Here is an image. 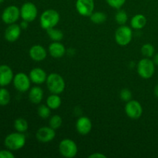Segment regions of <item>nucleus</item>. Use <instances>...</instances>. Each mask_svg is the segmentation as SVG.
I'll list each match as a JSON object with an SVG mask.
<instances>
[{
    "mask_svg": "<svg viewBox=\"0 0 158 158\" xmlns=\"http://www.w3.org/2000/svg\"><path fill=\"white\" fill-rule=\"evenodd\" d=\"M60 16L55 9H46L41 14L40 18V26L45 30L56 27L59 23Z\"/></svg>",
    "mask_w": 158,
    "mask_h": 158,
    "instance_id": "1",
    "label": "nucleus"
},
{
    "mask_svg": "<svg viewBox=\"0 0 158 158\" xmlns=\"http://www.w3.org/2000/svg\"><path fill=\"white\" fill-rule=\"evenodd\" d=\"M26 136L20 132L9 134L5 138L4 143L7 149L10 151H18L22 149L26 144Z\"/></svg>",
    "mask_w": 158,
    "mask_h": 158,
    "instance_id": "2",
    "label": "nucleus"
},
{
    "mask_svg": "<svg viewBox=\"0 0 158 158\" xmlns=\"http://www.w3.org/2000/svg\"><path fill=\"white\" fill-rule=\"evenodd\" d=\"M46 86L51 94H60L64 91L66 84L63 77L58 73H50L47 76L46 79Z\"/></svg>",
    "mask_w": 158,
    "mask_h": 158,
    "instance_id": "3",
    "label": "nucleus"
},
{
    "mask_svg": "<svg viewBox=\"0 0 158 158\" xmlns=\"http://www.w3.org/2000/svg\"><path fill=\"white\" fill-rule=\"evenodd\" d=\"M155 72V64L154 61L148 58L142 59L137 64V73L143 79H150Z\"/></svg>",
    "mask_w": 158,
    "mask_h": 158,
    "instance_id": "4",
    "label": "nucleus"
},
{
    "mask_svg": "<svg viewBox=\"0 0 158 158\" xmlns=\"http://www.w3.org/2000/svg\"><path fill=\"white\" fill-rule=\"evenodd\" d=\"M59 151L63 157L73 158L76 157L78 152V148L75 142L69 138L63 139L59 145Z\"/></svg>",
    "mask_w": 158,
    "mask_h": 158,
    "instance_id": "5",
    "label": "nucleus"
},
{
    "mask_svg": "<svg viewBox=\"0 0 158 158\" xmlns=\"http://www.w3.org/2000/svg\"><path fill=\"white\" fill-rule=\"evenodd\" d=\"M133 38L132 29L127 26L122 25L115 32V41L122 46H127L131 42Z\"/></svg>",
    "mask_w": 158,
    "mask_h": 158,
    "instance_id": "6",
    "label": "nucleus"
},
{
    "mask_svg": "<svg viewBox=\"0 0 158 158\" xmlns=\"http://www.w3.org/2000/svg\"><path fill=\"white\" fill-rule=\"evenodd\" d=\"M38 15V10L35 4L30 2H25L20 9V16L23 20L29 23L34 21Z\"/></svg>",
    "mask_w": 158,
    "mask_h": 158,
    "instance_id": "7",
    "label": "nucleus"
},
{
    "mask_svg": "<svg viewBox=\"0 0 158 158\" xmlns=\"http://www.w3.org/2000/svg\"><path fill=\"white\" fill-rule=\"evenodd\" d=\"M12 82L15 89L21 93H25L30 89L31 80L24 73H19L15 75Z\"/></svg>",
    "mask_w": 158,
    "mask_h": 158,
    "instance_id": "8",
    "label": "nucleus"
},
{
    "mask_svg": "<svg viewBox=\"0 0 158 158\" xmlns=\"http://www.w3.org/2000/svg\"><path fill=\"white\" fill-rule=\"evenodd\" d=\"M19 17L20 9L15 6H9L6 7L2 14V19L8 25L15 23Z\"/></svg>",
    "mask_w": 158,
    "mask_h": 158,
    "instance_id": "9",
    "label": "nucleus"
},
{
    "mask_svg": "<svg viewBox=\"0 0 158 158\" xmlns=\"http://www.w3.org/2000/svg\"><path fill=\"white\" fill-rule=\"evenodd\" d=\"M125 113L128 117L131 119H138L143 114V107L137 100H132L127 102L125 106Z\"/></svg>",
    "mask_w": 158,
    "mask_h": 158,
    "instance_id": "10",
    "label": "nucleus"
},
{
    "mask_svg": "<svg viewBox=\"0 0 158 158\" xmlns=\"http://www.w3.org/2000/svg\"><path fill=\"white\" fill-rule=\"evenodd\" d=\"M94 0H77L76 9L80 15L83 16H89L94 12Z\"/></svg>",
    "mask_w": 158,
    "mask_h": 158,
    "instance_id": "11",
    "label": "nucleus"
},
{
    "mask_svg": "<svg viewBox=\"0 0 158 158\" xmlns=\"http://www.w3.org/2000/svg\"><path fill=\"white\" fill-rule=\"evenodd\" d=\"M35 137L41 143H49L55 138L56 131L50 127H43L37 131Z\"/></svg>",
    "mask_w": 158,
    "mask_h": 158,
    "instance_id": "12",
    "label": "nucleus"
},
{
    "mask_svg": "<svg viewBox=\"0 0 158 158\" xmlns=\"http://www.w3.org/2000/svg\"><path fill=\"white\" fill-rule=\"evenodd\" d=\"M12 69L8 65H0V86H6L13 80Z\"/></svg>",
    "mask_w": 158,
    "mask_h": 158,
    "instance_id": "13",
    "label": "nucleus"
},
{
    "mask_svg": "<svg viewBox=\"0 0 158 158\" xmlns=\"http://www.w3.org/2000/svg\"><path fill=\"white\" fill-rule=\"evenodd\" d=\"M21 27L19 25L12 23L9 25L5 31V39L9 43H14L21 35Z\"/></svg>",
    "mask_w": 158,
    "mask_h": 158,
    "instance_id": "14",
    "label": "nucleus"
},
{
    "mask_svg": "<svg viewBox=\"0 0 158 158\" xmlns=\"http://www.w3.org/2000/svg\"><path fill=\"white\" fill-rule=\"evenodd\" d=\"M76 128L80 135H87L92 130V122L87 117H81L77 120Z\"/></svg>",
    "mask_w": 158,
    "mask_h": 158,
    "instance_id": "15",
    "label": "nucleus"
},
{
    "mask_svg": "<svg viewBox=\"0 0 158 158\" xmlns=\"http://www.w3.org/2000/svg\"><path fill=\"white\" fill-rule=\"evenodd\" d=\"M29 56L35 62H41L47 56L46 49L41 45H34L29 49Z\"/></svg>",
    "mask_w": 158,
    "mask_h": 158,
    "instance_id": "16",
    "label": "nucleus"
},
{
    "mask_svg": "<svg viewBox=\"0 0 158 158\" xmlns=\"http://www.w3.org/2000/svg\"><path fill=\"white\" fill-rule=\"evenodd\" d=\"M29 77L30 78L31 82L38 85H40L44 83V82H46V79H47L46 71L39 67L32 69L29 72Z\"/></svg>",
    "mask_w": 158,
    "mask_h": 158,
    "instance_id": "17",
    "label": "nucleus"
},
{
    "mask_svg": "<svg viewBox=\"0 0 158 158\" xmlns=\"http://www.w3.org/2000/svg\"><path fill=\"white\" fill-rule=\"evenodd\" d=\"M49 52L53 58H61L66 53V48L60 42L53 41L49 46Z\"/></svg>",
    "mask_w": 158,
    "mask_h": 158,
    "instance_id": "18",
    "label": "nucleus"
},
{
    "mask_svg": "<svg viewBox=\"0 0 158 158\" xmlns=\"http://www.w3.org/2000/svg\"><path fill=\"white\" fill-rule=\"evenodd\" d=\"M43 90L40 86H33L31 88L29 93V99L31 103L34 104H39L43 99Z\"/></svg>",
    "mask_w": 158,
    "mask_h": 158,
    "instance_id": "19",
    "label": "nucleus"
},
{
    "mask_svg": "<svg viewBox=\"0 0 158 158\" xmlns=\"http://www.w3.org/2000/svg\"><path fill=\"white\" fill-rule=\"evenodd\" d=\"M147 18L143 14H137L134 15L131 20V27L135 29H141L146 26Z\"/></svg>",
    "mask_w": 158,
    "mask_h": 158,
    "instance_id": "20",
    "label": "nucleus"
},
{
    "mask_svg": "<svg viewBox=\"0 0 158 158\" xmlns=\"http://www.w3.org/2000/svg\"><path fill=\"white\" fill-rule=\"evenodd\" d=\"M62 100L59 94H52L50 96L47 97L46 99V105L50 108L51 110H56L61 106Z\"/></svg>",
    "mask_w": 158,
    "mask_h": 158,
    "instance_id": "21",
    "label": "nucleus"
},
{
    "mask_svg": "<svg viewBox=\"0 0 158 158\" xmlns=\"http://www.w3.org/2000/svg\"><path fill=\"white\" fill-rule=\"evenodd\" d=\"M89 18L90 20L92 21V23H94V24H103V23H105L106 20V15L104 12H93L90 15H89Z\"/></svg>",
    "mask_w": 158,
    "mask_h": 158,
    "instance_id": "22",
    "label": "nucleus"
},
{
    "mask_svg": "<svg viewBox=\"0 0 158 158\" xmlns=\"http://www.w3.org/2000/svg\"><path fill=\"white\" fill-rule=\"evenodd\" d=\"M47 35L52 41L60 42L63 40V32L60 29H55V27L46 30Z\"/></svg>",
    "mask_w": 158,
    "mask_h": 158,
    "instance_id": "23",
    "label": "nucleus"
},
{
    "mask_svg": "<svg viewBox=\"0 0 158 158\" xmlns=\"http://www.w3.org/2000/svg\"><path fill=\"white\" fill-rule=\"evenodd\" d=\"M14 127L15 131L20 133H25L28 130V122L24 118H18L14 122Z\"/></svg>",
    "mask_w": 158,
    "mask_h": 158,
    "instance_id": "24",
    "label": "nucleus"
},
{
    "mask_svg": "<svg viewBox=\"0 0 158 158\" xmlns=\"http://www.w3.org/2000/svg\"><path fill=\"white\" fill-rule=\"evenodd\" d=\"M11 100L10 93L6 88H0V106H6Z\"/></svg>",
    "mask_w": 158,
    "mask_h": 158,
    "instance_id": "25",
    "label": "nucleus"
},
{
    "mask_svg": "<svg viewBox=\"0 0 158 158\" xmlns=\"http://www.w3.org/2000/svg\"><path fill=\"white\" fill-rule=\"evenodd\" d=\"M154 46L151 43H146L141 47V53L147 58L152 57L154 54Z\"/></svg>",
    "mask_w": 158,
    "mask_h": 158,
    "instance_id": "26",
    "label": "nucleus"
},
{
    "mask_svg": "<svg viewBox=\"0 0 158 158\" xmlns=\"http://www.w3.org/2000/svg\"><path fill=\"white\" fill-rule=\"evenodd\" d=\"M38 115L39 117L43 119H47L51 114V109L47 105L42 104L38 107Z\"/></svg>",
    "mask_w": 158,
    "mask_h": 158,
    "instance_id": "27",
    "label": "nucleus"
},
{
    "mask_svg": "<svg viewBox=\"0 0 158 158\" xmlns=\"http://www.w3.org/2000/svg\"><path fill=\"white\" fill-rule=\"evenodd\" d=\"M115 20L119 25H125L128 20V15L124 10H119L115 15Z\"/></svg>",
    "mask_w": 158,
    "mask_h": 158,
    "instance_id": "28",
    "label": "nucleus"
},
{
    "mask_svg": "<svg viewBox=\"0 0 158 158\" xmlns=\"http://www.w3.org/2000/svg\"><path fill=\"white\" fill-rule=\"evenodd\" d=\"M62 123H63V119L59 115H53L49 120V127L55 131L62 126Z\"/></svg>",
    "mask_w": 158,
    "mask_h": 158,
    "instance_id": "29",
    "label": "nucleus"
},
{
    "mask_svg": "<svg viewBox=\"0 0 158 158\" xmlns=\"http://www.w3.org/2000/svg\"><path fill=\"white\" fill-rule=\"evenodd\" d=\"M106 1L110 7L119 9L125 4L127 0H106Z\"/></svg>",
    "mask_w": 158,
    "mask_h": 158,
    "instance_id": "30",
    "label": "nucleus"
},
{
    "mask_svg": "<svg viewBox=\"0 0 158 158\" xmlns=\"http://www.w3.org/2000/svg\"><path fill=\"white\" fill-rule=\"evenodd\" d=\"M120 97L122 100L125 102H128L132 98V93H131V91L129 89L125 88V89H123L120 91Z\"/></svg>",
    "mask_w": 158,
    "mask_h": 158,
    "instance_id": "31",
    "label": "nucleus"
},
{
    "mask_svg": "<svg viewBox=\"0 0 158 158\" xmlns=\"http://www.w3.org/2000/svg\"><path fill=\"white\" fill-rule=\"evenodd\" d=\"M0 158H15V155L11 152L10 150H1Z\"/></svg>",
    "mask_w": 158,
    "mask_h": 158,
    "instance_id": "32",
    "label": "nucleus"
},
{
    "mask_svg": "<svg viewBox=\"0 0 158 158\" xmlns=\"http://www.w3.org/2000/svg\"><path fill=\"white\" fill-rule=\"evenodd\" d=\"M89 158H106V156L104 154H102L100 152H95L94 154H90L89 156Z\"/></svg>",
    "mask_w": 158,
    "mask_h": 158,
    "instance_id": "33",
    "label": "nucleus"
},
{
    "mask_svg": "<svg viewBox=\"0 0 158 158\" xmlns=\"http://www.w3.org/2000/svg\"><path fill=\"white\" fill-rule=\"evenodd\" d=\"M19 26H20V27H21V29H26L28 28V26H29V22L23 20V21L22 22L21 24H20Z\"/></svg>",
    "mask_w": 158,
    "mask_h": 158,
    "instance_id": "34",
    "label": "nucleus"
},
{
    "mask_svg": "<svg viewBox=\"0 0 158 158\" xmlns=\"http://www.w3.org/2000/svg\"><path fill=\"white\" fill-rule=\"evenodd\" d=\"M153 61H154V64L157 65V66H158V53L155 54V55H154V60H153Z\"/></svg>",
    "mask_w": 158,
    "mask_h": 158,
    "instance_id": "35",
    "label": "nucleus"
},
{
    "mask_svg": "<svg viewBox=\"0 0 158 158\" xmlns=\"http://www.w3.org/2000/svg\"><path fill=\"white\" fill-rule=\"evenodd\" d=\"M154 94H155L156 97L158 98V84L154 87Z\"/></svg>",
    "mask_w": 158,
    "mask_h": 158,
    "instance_id": "36",
    "label": "nucleus"
},
{
    "mask_svg": "<svg viewBox=\"0 0 158 158\" xmlns=\"http://www.w3.org/2000/svg\"><path fill=\"white\" fill-rule=\"evenodd\" d=\"M3 2H4V0H0V4H1V3H2Z\"/></svg>",
    "mask_w": 158,
    "mask_h": 158,
    "instance_id": "37",
    "label": "nucleus"
}]
</instances>
